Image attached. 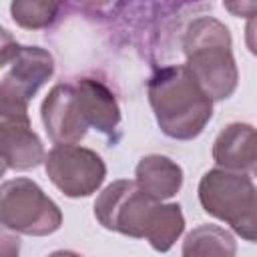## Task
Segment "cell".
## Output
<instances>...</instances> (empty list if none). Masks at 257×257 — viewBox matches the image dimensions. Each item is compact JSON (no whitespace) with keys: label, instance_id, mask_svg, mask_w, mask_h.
<instances>
[{"label":"cell","instance_id":"cell-10","mask_svg":"<svg viewBox=\"0 0 257 257\" xmlns=\"http://www.w3.org/2000/svg\"><path fill=\"white\" fill-rule=\"evenodd\" d=\"M76 94L88 126L112 137L120 122V108L114 92L104 82L84 76L76 82Z\"/></svg>","mask_w":257,"mask_h":257},{"label":"cell","instance_id":"cell-18","mask_svg":"<svg viewBox=\"0 0 257 257\" xmlns=\"http://www.w3.org/2000/svg\"><path fill=\"white\" fill-rule=\"evenodd\" d=\"M245 44L249 48V52L253 56H257V14L247 18V26H245Z\"/></svg>","mask_w":257,"mask_h":257},{"label":"cell","instance_id":"cell-7","mask_svg":"<svg viewBox=\"0 0 257 257\" xmlns=\"http://www.w3.org/2000/svg\"><path fill=\"white\" fill-rule=\"evenodd\" d=\"M0 66L8 68L0 82V96L30 102L38 88L54 74V58L40 46H20L2 32V58Z\"/></svg>","mask_w":257,"mask_h":257},{"label":"cell","instance_id":"cell-9","mask_svg":"<svg viewBox=\"0 0 257 257\" xmlns=\"http://www.w3.org/2000/svg\"><path fill=\"white\" fill-rule=\"evenodd\" d=\"M42 124L52 143H78L90 128L76 94V84L62 82L52 86L40 106Z\"/></svg>","mask_w":257,"mask_h":257},{"label":"cell","instance_id":"cell-8","mask_svg":"<svg viewBox=\"0 0 257 257\" xmlns=\"http://www.w3.org/2000/svg\"><path fill=\"white\" fill-rule=\"evenodd\" d=\"M0 151L2 171H28L44 163V145L32 131L26 102L0 96Z\"/></svg>","mask_w":257,"mask_h":257},{"label":"cell","instance_id":"cell-15","mask_svg":"<svg viewBox=\"0 0 257 257\" xmlns=\"http://www.w3.org/2000/svg\"><path fill=\"white\" fill-rule=\"evenodd\" d=\"M64 0H12V20L26 30H42L54 24Z\"/></svg>","mask_w":257,"mask_h":257},{"label":"cell","instance_id":"cell-14","mask_svg":"<svg viewBox=\"0 0 257 257\" xmlns=\"http://www.w3.org/2000/svg\"><path fill=\"white\" fill-rule=\"evenodd\" d=\"M185 231V217L177 203H161L147 231V241L155 251H169Z\"/></svg>","mask_w":257,"mask_h":257},{"label":"cell","instance_id":"cell-4","mask_svg":"<svg viewBox=\"0 0 257 257\" xmlns=\"http://www.w3.org/2000/svg\"><path fill=\"white\" fill-rule=\"evenodd\" d=\"M161 203L145 193L137 181L118 179L96 197L94 217L108 231L145 239Z\"/></svg>","mask_w":257,"mask_h":257},{"label":"cell","instance_id":"cell-13","mask_svg":"<svg viewBox=\"0 0 257 257\" xmlns=\"http://www.w3.org/2000/svg\"><path fill=\"white\" fill-rule=\"evenodd\" d=\"M235 237L219 225H199L183 241V255H235Z\"/></svg>","mask_w":257,"mask_h":257},{"label":"cell","instance_id":"cell-3","mask_svg":"<svg viewBox=\"0 0 257 257\" xmlns=\"http://www.w3.org/2000/svg\"><path fill=\"white\" fill-rule=\"evenodd\" d=\"M0 221L8 231L44 237L60 229L62 211L32 179L16 177L0 187Z\"/></svg>","mask_w":257,"mask_h":257},{"label":"cell","instance_id":"cell-21","mask_svg":"<svg viewBox=\"0 0 257 257\" xmlns=\"http://www.w3.org/2000/svg\"><path fill=\"white\" fill-rule=\"evenodd\" d=\"M171 2H189V0H171Z\"/></svg>","mask_w":257,"mask_h":257},{"label":"cell","instance_id":"cell-12","mask_svg":"<svg viewBox=\"0 0 257 257\" xmlns=\"http://www.w3.org/2000/svg\"><path fill=\"white\" fill-rule=\"evenodd\" d=\"M135 181L145 193L157 201H165L181 191L183 169L165 155H147L135 169Z\"/></svg>","mask_w":257,"mask_h":257},{"label":"cell","instance_id":"cell-1","mask_svg":"<svg viewBox=\"0 0 257 257\" xmlns=\"http://www.w3.org/2000/svg\"><path fill=\"white\" fill-rule=\"evenodd\" d=\"M149 102L159 128L177 141L203 133L213 116V98L203 90L187 64L159 68L149 78Z\"/></svg>","mask_w":257,"mask_h":257},{"label":"cell","instance_id":"cell-16","mask_svg":"<svg viewBox=\"0 0 257 257\" xmlns=\"http://www.w3.org/2000/svg\"><path fill=\"white\" fill-rule=\"evenodd\" d=\"M241 239L245 241H251V243H257V201L251 209V213L233 229Z\"/></svg>","mask_w":257,"mask_h":257},{"label":"cell","instance_id":"cell-17","mask_svg":"<svg viewBox=\"0 0 257 257\" xmlns=\"http://www.w3.org/2000/svg\"><path fill=\"white\" fill-rule=\"evenodd\" d=\"M223 6L237 18H251L257 14V0H223Z\"/></svg>","mask_w":257,"mask_h":257},{"label":"cell","instance_id":"cell-19","mask_svg":"<svg viewBox=\"0 0 257 257\" xmlns=\"http://www.w3.org/2000/svg\"><path fill=\"white\" fill-rule=\"evenodd\" d=\"M76 2L92 12H104L114 4V0H76Z\"/></svg>","mask_w":257,"mask_h":257},{"label":"cell","instance_id":"cell-2","mask_svg":"<svg viewBox=\"0 0 257 257\" xmlns=\"http://www.w3.org/2000/svg\"><path fill=\"white\" fill-rule=\"evenodd\" d=\"M187 66L213 100L229 98L239 84V70L233 56L229 28L213 18H195L183 36Z\"/></svg>","mask_w":257,"mask_h":257},{"label":"cell","instance_id":"cell-20","mask_svg":"<svg viewBox=\"0 0 257 257\" xmlns=\"http://www.w3.org/2000/svg\"><path fill=\"white\" fill-rule=\"evenodd\" d=\"M249 175H251V177H257V159H255V163L251 165V169H249Z\"/></svg>","mask_w":257,"mask_h":257},{"label":"cell","instance_id":"cell-11","mask_svg":"<svg viewBox=\"0 0 257 257\" xmlns=\"http://www.w3.org/2000/svg\"><path fill=\"white\" fill-rule=\"evenodd\" d=\"M213 159L223 169L249 173L257 159V128L247 122L227 124L213 143Z\"/></svg>","mask_w":257,"mask_h":257},{"label":"cell","instance_id":"cell-5","mask_svg":"<svg viewBox=\"0 0 257 257\" xmlns=\"http://www.w3.org/2000/svg\"><path fill=\"white\" fill-rule=\"evenodd\" d=\"M44 169L52 185L70 199L96 193L106 177L102 157L76 143H56L44 159Z\"/></svg>","mask_w":257,"mask_h":257},{"label":"cell","instance_id":"cell-6","mask_svg":"<svg viewBox=\"0 0 257 257\" xmlns=\"http://www.w3.org/2000/svg\"><path fill=\"white\" fill-rule=\"evenodd\" d=\"M201 207L235 229L253 209L257 187L249 173L231 169H211L199 181Z\"/></svg>","mask_w":257,"mask_h":257}]
</instances>
